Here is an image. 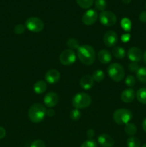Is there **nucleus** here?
I'll use <instances>...</instances> for the list:
<instances>
[{
  "mask_svg": "<svg viewBox=\"0 0 146 147\" xmlns=\"http://www.w3.org/2000/svg\"><path fill=\"white\" fill-rule=\"evenodd\" d=\"M121 100L124 103H128L133 101L135 98V92L132 88L125 89L121 93Z\"/></svg>",
  "mask_w": 146,
  "mask_h": 147,
  "instance_id": "obj_15",
  "label": "nucleus"
},
{
  "mask_svg": "<svg viewBox=\"0 0 146 147\" xmlns=\"http://www.w3.org/2000/svg\"><path fill=\"white\" fill-rule=\"evenodd\" d=\"M94 6L97 10L104 11L107 7V3L105 0H96L94 2Z\"/></svg>",
  "mask_w": 146,
  "mask_h": 147,
  "instance_id": "obj_27",
  "label": "nucleus"
},
{
  "mask_svg": "<svg viewBox=\"0 0 146 147\" xmlns=\"http://www.w3.org/2000/svg\"><path fill=\"white\" fill-rule=\"evenodd\" d=\"M30 147H45V144H44V142L43 141L37 139V140L34 141L31 143Z\"/></svg>",
  "mask_w": 146,
  "mask_h": 147,
  "instance_id": "obj_33",
  "label": "nucleus"
},
{
  "mask_svg": "<svg viewBox=\"0 0 146 147\" xmlns=\"http://www.w3.org/2000/svg\"><path fill=\"white\" fill-rule=\"evenodd\" d=\"M6 134H7V132H6V130L4 129V128L0 126V139H4L6 136Z\"/></svg>",
  "mask_w": 146,
  "mask_h": 147,
  "instance_id": "obj_37",
  "label": "nucleus"
},
{
  "mask_svg": "<svg viewBox=\"0 0 146 147\" xmlns=\"http://www.w3.org/2000/svg\"><path fill=\"white\" fill-rule=\"evenodd\" d=\"M59 101V96L54 92H49L44 98V103L48 108H52L57 104Z\"/></svg>",
  "mask_w": 146,
  "mask_h": 147,
  "instance_id": "obj_12",
  "label": "nucleus"
},
{
  "mask_svg": "<svg viewBox=\"0 0 146 147\" xmlns=\"http://www.w3.org/2000/svg\"><path fill=\"white\" fill-rule=\"evenodd\" d=\"M67 45L70 50H75V49H78L80 47L78 41L76 39L74 38H70L67 42Z\"/></svg>",
  "mask_w": 146,
  "mask_h": 147,
  "instance_id": "obj_28",
  "label": "nucleus"
},
{
  "mask_svg": "<svg viewBox=\"0 0 146 147\" xmlns=\"http://www.w3.org/2000/svg\"><path fill=\"white\" fill-rule=\"evenodd\" d=\"M94 136V131L93 129H89L87 131V136L88 137L89 139H92L93 136Z\"/></svg>",
  "mask_w": 146,
  "mask_h": 147,
  "instance_id": "obj_36",
  "label": "nucleus"
},
{
  "mask_svg": "<svg viewBox=\"0 0 146 147\" xmlns=\"http://www.w3.org/2000/svg\"><path fill=\"white\" fill-rule=\"evenodd\" d=\"M139 66L137 65V63H135V62H132L129 64V70L133 73H135L138 70Z\"/></svg>",
  "mask_w": 146,
  "mask_h": 147,
  "instance_id": "obj_34",
  "label": "nucleus"
},
{
  "mask_svg": "<svg viewBox=\"0 0 146 147\" xmlns=\"http://www.w3.org/2000/svg\"><path fill=\"white\" fill-rule=\"evenodd\" d=\"M139 20L141 22L146 23V11H142L139 15Z\"/></svg>",
  "mask_w": 146,
  "mask_h": 147,
  "instance_id": "obj_35",
  "label": "nucleus"
},
{
  "mask_svg": "<svg viewBox=\"0 0 146 147\" xmlns=\"http://www.w3.org/2000/svg\"><path fill=\"white\" fill-rule=\"evenodd\" d=\"M125 132L126 134L133 136L137 133V127L133 123H128L125 126Z\"/></svg>",
  "mask_w": 146,
  "mask_h": 147,
  "instance_id": "obj_21",
  "label": "nucleus"
},
{
  "mask_svg": "<svg viewBox=\"0 0 146 147\" xmlns=\"http://www.w3.org/2000/svg\"><path fill=\"white\" fill-rule=\"evenodd\" d=\"M120 24H121L122 28H123L125 31L128 32L131 30V27H132L131 21H130L128 18H127V17H125V18L122 19Z\"/></svg>",
  "mask_w": 146,
  "mask_h": 147,
  "instance_id": "obj_25",
  "label": "nucleus"
},
{
  "mask_svg": "<svg viewBox=\"0 0 146 147\" xmlns=\"http://www.w3.org/2000/svg\"><path fill=\"white\" fill-rule=\"evenodd\" d=\"M92 103V99L90 95L85 93H80L73 97L72 103L77 109H85L89 107Z\"/></svg>",
  "mask_w": 146,
  "mask_h": 147,
  "instance_id": "obj_3",
  "label": "nucleus"
},
{
  "mask_svg": "<svg viewBox=\"0 0 146 147\" xmlns=\"http://www.w3.org/2000/svg\"><path fill=\"white\" fill-rule=\"evenodd\" d=\"M122 1H123L124 4H130V1H131V0H122Z\"/></svg>",
  "mask_w": 146,
  "mask_h": 147,
  "instance_id": "obj_41",
  "label": "nucleus"
},
{
  "mask_svg": "<svg viewBox=\"0 0 146 147\" xmlns=\"http://www.w3.org/2000/svg\"><path fill=\"white\" fill-rule=\"evenodd\" d=\"M136 76L139 81L143 83H146V67H139L138 70L136 72Z\"/></svg>",
  "mask_w": 146,
  "mask_h": 147,
  "instance_id": "obj_20",
  "label": "nucleus"
},
{
  "mask_svg": "<svg viewBox=\"0 0 146 147\" xmlns=\"http://www.w3.org/2000/svg\"><path fill=\"white\" fill-rule=\"evenodd\" d=\"M127 57H128L129 60H131L132 62L137 63L142 60V58L143 57V55L140 48L133 47L129 49L127 51Z\"/></svg>",
  "mask_w": 146,
  "mask_h": 147,
  "instance_id": "obj_11",
  "label": "nucleus"
},
{
  "mask_svg": "<svg viewBox=\"0 0 146 147\" xmlns=\"http://www.w3.org/2000/svg\"><path fill=\"white\" fill-rule=\"evenodd\" d=\"M142 126H143V130H144L145 132L146 133V119H145L144 120H143V123H142Z\"/></svg>",
  "mask_w": 146,
  "mask_h": 147,
  "instance_id": "obj_40",
  "label": "nucleus"
},
{
  "mask_svg": "<svg viewBox=\"0 0 146 147\" xmlns=\"http://www.w3.org/2000/svg\"><path fill=\"white\" fill-rule=\"evenodd\" d=\"M99 61L102 64H108L112 60V55L110 52L106 50H101L97 54Z\"/></svg>",
  "mask_w": 146,
  "mask_h": 147,
  "instance_id": "obj_17",
  "label": "nucleus"
},
{
  "mask_svg": "<svg viewBox=\"0 0 146 147\" xmlns=\"http://www.w3.org/2000/svg\"><path fill=\"white\" fill-rule=\"evenodd\" d=\"M76 60V55L72 50H64L60 55V62L64 65H72Z\"/></svg>",
  "mask_w": 146,
  "mask_h": 147,
  "instance_id": "obj_8",
  "label": "nucleus"
},
{
  "mask_svg": "<svg viewBox=\"0 0 146 147\" xmlns=\"http://www.w3.org/2000/svg\"><path fill=\"white\" fill-rule=\"evenodd\" d=\"M33 89L37 94H42L47 90V83L44 80H38L34 83Z\"/></svg>",
  "mask_w": 146,
  "mask_h": 147,
  "instance_id": "obj_18",
  "label": "nucleus"
},
{
  "mask_svg": "<svg viewBox=\"0 0 146 147\" xmlns=\"http://www.w3.org/2000/svg\"><path fill=\"white\" fill-rule=\"evenodd\" d=\"M25 27L27 30L33 32H40L44 29V24L42 20L38 17H31L26 20Z\"/></svg>",
  "mask_w": 146,
  "mask_h": 147,
  "instance_id": "obj_6",
  "label": "nucleus"
},
{
  "mask_svg": "<svg viewBox=\"0 0 146 147\" xmlns=\"http://www.w3.org/2000/svg\"><path fill=\"white\" fill-rule=\"evenodd\" d=\"M97 20V13L94 9H89L83 14L82 22L85 25H92Z\"/></svg>",
  "mask_w": 146,
  "mask_h": 147,
  "instance_id": "obj_10",
  "label": "nucleus"
},
{
  "mask_svg": "<svg viewBox=\"0 0 146 147\" xmlns=\"http://www.w3.org/2000/svg\"><path fill=\"white\" fill-rule=\"evenodd\" d=\"M44 79H45L46 82L50 83V84L57 83L60 79V72L55 69H51L46 73L45 76H44Z\"/></svg>",
  "mask_w": 146,
  "mask_h": 147,
  "instance_id": "obj_13",
  "label": "nucleus"
},
{
  "mask_svg": "<svg viewBox=\"0 0 146 147\" xmlns=\"http://www.w3.org/2000/svg\"><path fill=\"white\" fill-rule=\"evenodd\" d=\"M47 110L43 105L40 103H34L29 108L28 116L30 121L33 123H40L44 120Z\"/></svg>",
  "mask_w": 146,
  "mask_h": 147,
  "instance_id": "obj_2",
  "label": "nucleus"
},
{
  "mask_svg": "<svg viewBox=\"0 0 146 147\" xmlns=\"http://www.w3.org/2000/svg\"><path fill=\"white\" fill-rule=\"evenodd\" d=\"M46 114L48 116H54V114H55V112L52 109H49L48 110H47Z\"/></svg>",
  "mask_w": 146,
  "mask_h": 147,
  "instance_id": "obj_39",
  "label": "nucleus"
},
{
  "mask_svg": "<svg viewBox=\"0 0 146 147\" xmlns=\"http://www.w3.org/2000/svg\"><path fill=\"white\" fill-rule=\"evenodd\" d=\"M130 35L129 34H125L122 36V40H123V42H128L129 40H130Z\"/></svg>",
  "mask_w": 146,
  "mask_h": 147,
  "instance_id": "obj_38",
  "label": "nucleus"
},
{
  "mask_svg": "<svg viewBox=\"0 0 146 147\" xmlns=\"http://www.w3.org/2000/svg\"><path fill=\"white\" fill-rule=\"evenodd\" d=\"M77 56L80 62L86 65H92L96 58L94 48L89 45L80 46L77 49Z\"/></svg>",
  "mask_w": 146,
  "mask_h": 147,
  "instance_id": "obj_1",
  "label": "nucleus"
},
{
  "mask_svg": "<svg viewBox=\"0 0 146 147\" xmlns=\"http://www.w3.org/2000/svg\"><path fill=\"white\" fill-rule=\"evenodd\" d=\"M103 41L107 47H111L117 44V41H118V37L115 32L110 30L104 34Z\"/></svg>",
  "mask_w": 146,
  "mask_h": 147,
  "instance_id": "obj_9",
  "label": "nucleus"
},
{
  "mask_svg": "<svg viewBox=\"0 0 146 147\" xmlns=\"http://www.w3.org/2000/svg\"><path fill=\"white\" fill-rule=\"evenodd\" d=\"M77 4L82 9H89L92 6L94 0H76Z\"/></svg>",
  "mask_w": 146,
  "mask_h": 147,
  "instance_id": "obj_24",
  "label": "nucleus"
},
{
  "mask_svg": "<svg viewBox=\"0 0 146 147\" xmlns=\"http://www.w3.org/2000/svg\"><path fill=\"white\" fill-rule=\"evenodd\" d=\"M137 100L143 104H146V88H140L136 93Z\"/></svg>",
  "mask_w": 146,
  "mask_h": 147,
  "instance_id": "obj_19",
  "label": "nucleus"
},
{
  "mask_svg": "<svg viewBox=\"0 0 146 147\" xmlns=\"http://www.w3.org/2000/svg\"><path fill=\"white\" fill-rule=\"evenodd\" d=\"M26 27L23 24H17L14 28V32L16 34H22L25 32Z\"/></svg>",
  "mask_w": 146,
  "mask_h": 147,
  "instance_id": "obj_31",
  "label": "nucleus"
},
{
  "mask_svg": "<svg viewBox=\"0 0 146 147\" xmlns=\"http://www.w3.org/2000/svg\"><path fill=\"white\" fill-rule=\"evenodd\" d=\"M107 73L110 78L115 82H120L125 77V70L121 65L112 63L107 68Z\"/></svg>",
  "mask_w": 146,
  "mask_h": 147,
  "instance_id": "obj_5",
  "label": "nucleus"
},
{
  "mask_svg": "<svg viewBox=\"0 0 146 147\" xmlns=\"http://www.w3.org/2000/svg\"><path fill=\"white\" fill-rule=\"evenodd\" d=\"M127 147H140V142L135 136H130L127 140Z\"/></svg>",
  "mask_w": 146,
  "mask_h": 147,
  "instance_id": "obj_23",
  "label": "nucleus"
},
{
  "mask_svg": "<svg viewBox=\"0 0 146 147\" xmlns=\"http://www.w3.org/2000/svg\"><path fill=\"white\" fill-rule=\"evenodd\" d=\"M70 116L72 120L76 121H78L81 117V112L79 111V109H73L70 111Z\"/></svg>",
  "mask_w": 146,
  "mask_h": 147,
  "instance_id": "obj_29",
  "label": "nucleus"
},
{
  "mask_svg": "<svg viewBox=\"0 0 146 147\" xmlns=\"http://www.w3.org/2000/svg\"><path fill=\"white\" fill-rule=\"evenodd\" d=\"M92 77L94 81L101 82L104 80V72L102 71V70H96V71H94V73H93V75Z\"/></svg>",
  "mask_w": 146,
  "mask_h": 147,
  "instance_id": "obj_26",
  "label": "nucleus"
},
{
  "mask_svg": "<svg viewBox=\"0 0 146 147\" xmlns=\"http://www.w3.org/2000/svg\"><path fill=\"white\" fill-rule=\"evenodd\" d=\"M113 55L117 59H123L125 56V50L121 47H115L113 50Z\"/></svg>",
  "mask_w": 146,
  "mask_h": 147,
  "instance_id": "obj_22",
  "label": "nucleus"
},
{
  "mask_svg": "<svg viewBox=\"0 0 146 147\" xmlns=\"http://www.w3.org/2000/svg\"><path fill=\"white\" fill-rule=\"evenodd\" d=\"M143 60H144L145 63V65H146V50H145V52L144 55H143Z\"/></svg>",
  "mask_w": 146,
  "mask_h": 147,
  "instance_id": "obj_42",
  "label": "nucleus"
},
{
  "mask_svg": "<svg viewBox=\"0 0 146 147\" xmlns=\"http://www.w3.org/2000/svg\"><path fill=\"white\" fill-rule=\"evenodd\" d=\"M99 19L101 24L107 27H111L114 25L117 22V17L115 14L110 11H102L99 16Z\"/></svg>",
  "mask_w": 146,
  "mask_h": 147,
  "instance_id": "obj_7",
  "label": "nucleus"
},
{
  "mask_svg": "<svg viewBox=\"0 0 146 147\" xmlns=\"http://www.w3.org/2000/svg\"><path fill=\"white\" fill-rule=\"evenodd\" d=\"M97 142L102 147H113L114 145V139L107 134H102L97 138Z\"/></svg>",
  "mask_w": 146,
  "mask_h": 147,
  "instance_id": "obj_14",
  "label": "nucleus"
},
{
  "mask_svg": "<svg viewBox=\"0 0 146 147\" xmlns=\"http://www.w3.org/2000/svg\"><path fill=\"white\" fill-rule=\"evenodd\" d=\"M135 78L133 76H127L125 79V84L126 86H128V87L131 88L133 87L135 84Z\"/></svg>",
  "mask_w": 146,
  "mask_h": 147,
  "instance_id": "obj_30",
  "label": "nucleus"
},
{
  "mask_svg": "<svg viewBox=\"0 0 146 147\" xmlns=\"http://www.w3.org/2000/svg\"><path fill=\"white\" fill-rule=\"evenodd\" d=\"M145 8H146V4H145Z\"/></svg>",
  "mask_w": 146,
  "mask_h": 147,
  "instance_id": "obj_44",
  "label": "nucleus"
},
{
  "mask_svg": "<svg viewBox=\"0 0 146 147\" xmlns=\"http://www.w3.org/2000/svg\"><path fill=\"white\" fill-rule=\"evenodd\" d=\"M133 117L132 112L126 109H120L113 113V118L117 124L125 125L129 123Z\"/></svg>",
  "mask_w": 146,
  "mask_h": 147,
  "instance_id": "obj_4",
  "label": "nucleus"
},
{
  "mask_svg": "<svg viewBox=\"0 0 146 147\" xmlns=\"http://www.w3.org/2000/svg\"><path fill=\"white\" fill-rule=\"evenodd\" d=\"M142 147H146V144H145L143 145V146Z\"/></svg>",
  "mask_w": 146,
  "mask_h": 147,
  "instance_id": "obj_43",
  "label": "nucleus"
},
{
  "mask_svg": "<svg viewBox=\"0 0 146 147\" xmlns=\"http://www.w3.org/2000/svg\"><path fill=\"white\" fill-rule=\"evenodd\" d=\"M80 147H97V143L94 140L89 139V140H87L84 142H83Z\"/></svg>",
  "mask_w": 146,
  "mask_h": 147,
  "instance_id": "obj_32",
  "label": "nucleus"
},
{
  "mask_svg": "<svg viewBox=\"0 0 146 147\" xmlns=\"http://www.w3.org/2000/svg\"><path fill=\"white\" fill-rule=\"evenodd\" d=\"M80 85L84 90H89L92 88L94 85V80L90 75H85L80 80Z\"/></svg>",
  "mask_w": 146,
  "mask_h": 147,
  "instance_id": "obj_16",
  "label": "nucleus"
}]
</instances>
